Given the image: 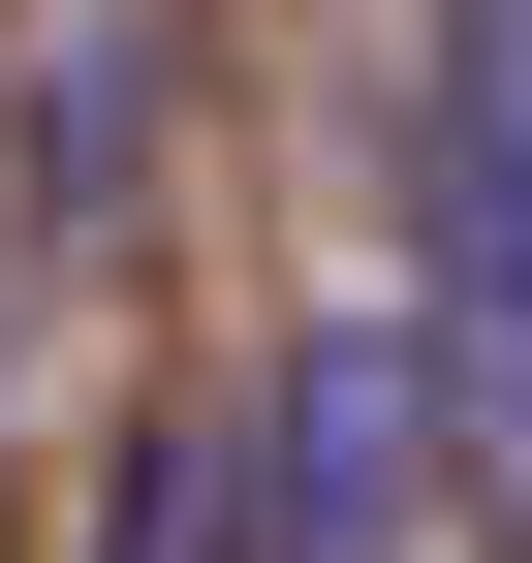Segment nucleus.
I'll return each instance as SVG.
<instances>
[{"label":"nucleus","mask_w":532,"mask_h":563,"mask_svg":"<svg viewBox=\"0 0 532 563\" xmlns=\"http://www.w3.org/2000/svg\"><path fill=\"white\" fill-rule=\"evenodd\" d=\"M95 563H251V407H157L125 501H95Z\"/></svg>","instance_id":"20e7f679"},{"label":"nucleus","mask_w":532,"mask_h":563,"mask_svg":"<svg viewBox=\"0 0 532 563\" xmlns=\"http://www.w3.org/2000/svg\"><path fill=\"white\" fill-rule=\"evenodd\" d=\"M408 313L470 376V439L532 470V0H439V95H408Z\"/></svg>","instance_id":"f03ea898"},{"label":"nucleus","mask_w":532,"mask_h":563,"mask_svg":"<svg viewBox=\"0 0 532 563\" xmlns=\"http://www.w3.org/2000/svg\"><path fill=\"white\" fill-rule=\"evenodd\" d=\"M157 0H63V32H32V251H125V125H157Z\"/></svg>","instance_id":"7ed1b4c3"},{"label":"nucleus","mask_w":532,"mask_h":563,"mask_svg":"<svg viewBox=\"0 0 532 563\" xmlns=\"http://www.w3.org/2000/svg\"><path fill=\"white\" fill-rule=\"evenodd\" d=\"M251 563H501V439L439 376V313H313L251 376Z\"/></svg>","instance_id":"f257e3e1"},{"label":"nucleus","mask_w":532,"mask_h":563,"mask_svg":"<svg viewBox=\"0 0 532 563\" xmlns=\"http://www.w3.org/2000/svg\"><path fill=\"white\" fill-rule=\"evenodd\" d=\"M501 563H532V470H501Z\"/></svg>","instance_id":"39448f33"}]
</instances>
